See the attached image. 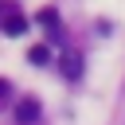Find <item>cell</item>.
Here are the masks:
<instances>
[{
  "mask_svg": "<svg viewBox=\"0 0 125 125\" xmlns=\"http://www.w3.org/2000/svg\"><path fill=\"white\" fill-rule=\"evenodd\" d=\"M35 117H39V102H35V98H23V102L16 105V121H20V125H31Z\"/></svg>",
  "mask_w": 125,
  "mask_h": 125,
  "instance_id": "1",
  "label": "cell"
},
{
  "mask_svg": "<svg viewBox=\"0 0 125 125\" xmlns=\"http://www.w3.org/2000/svg\"><path fill=\"white\" fill-rule=\"evenodd\" d=\"M23 31H27V20L20 12H8L4 16V35H23Z\"/></svg>",
  "mask_w": 125,
  "mask_h": 125,
  "instance_id": "2",
  "label": "cell"
},
{
  "mask_svg": "<svg viewBox=\"0 0 125 125\" xmlns=\"http://www.w3.org/2000/svg\"><path fill=\"white\" fill-rule=\"evenodd\" d=\"M59 62H62V70H66V78H78V74H82V59H78V55H62Z\"/></svg>",
  "mask_w": 125,
  "mask_h": 125,
  "instance_id": "3",
  "label": "cell"
},
{
  "mask_svg": "<svg viewBox=\"0 0 125 125\" xmlns=\"http://www.w3.org/2000/svg\"><path fill=\"white\" fill-rule=\"evenodd\" d=\"M39 23H47L51 31H59V16H55V8H43V12H39Z\"/></svg>",
  "mask_w": 125,
  "mask_h": 125,
  "instance_id": "4",
  "label": "cell"
},
{
  "mask_svg": "<svg viewBox=\"0 0 125 125\" xmlns=\"http://www.w3.org/2000/svg\"><path fill=\"white\" fill-rule=\"evenodd\" d=\"M47 59H51V51H47V47H43V43H39V47H31V51H27V62H47Z\"/></svg>",
  "mask_w": 125,
  "mask_h": 125,
  "instance_id": "5",
  "label": "cell"
},
{
  "mask_svg": "<svg viewBox=\"0 0 125 125\" xmlns=\"http://www.w3.org/2000/svg\"><path fill=\"white\" fill-rule=\"evenodd\" d=\"M4 98H8V82L0 78V102H4Z\"/></svg>",
  "mask_w": 125,
  "mask_h": 125,
  "instance_id": "6",
  "label": "cell"
}]
</instances>
